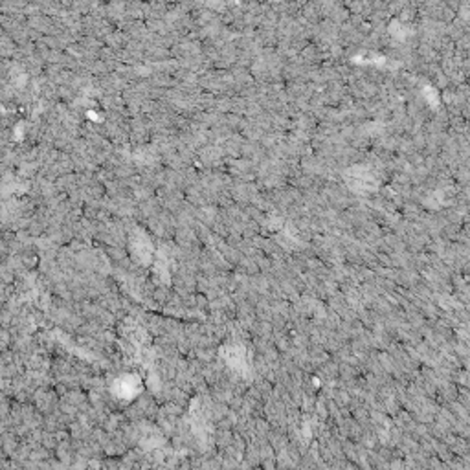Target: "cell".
<instances>
[{"label":"cell","mask_w":470,"mask_h":470,"mask_svg":"<svg viewBox=\"0 0 470 470\" xmlns=\"http://www.w3.org/2000/svg\"><path fill=\"white\" fill-rule=\"evenodd\" d=\"M348 180L351 188L358 192H370L375 188V176L368 168H355L348 173Z\"/></svg>","instance_id":"obj_1"}]
</instances>
